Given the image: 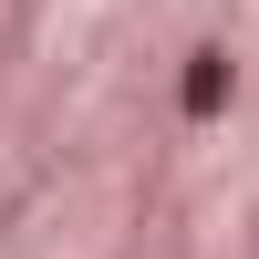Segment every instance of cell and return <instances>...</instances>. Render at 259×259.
I'll return each mask as SVG.
<instances>
[{"mask_svg": "<svg viewBox=\"0 0 259 259\" xmlns=\"http://www.w3.org/2000/svg\"><path fill=\"white\" fill-rule=\"evenodd\" d=\"M228 94H239V62H228L218 41H207V52H187V73H177V114H187V124H218Z\"/></svg>", "mask_w": 259, "mask_h": 259, "instance_id": "6da1fadb", "label": "cell"}]
</instances>
